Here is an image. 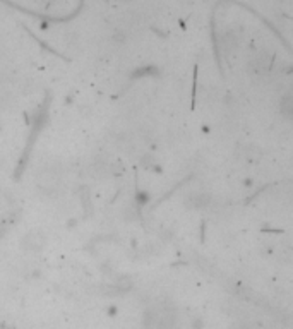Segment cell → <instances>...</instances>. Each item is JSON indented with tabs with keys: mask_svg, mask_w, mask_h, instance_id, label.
I'll return each mask as SVG.
<instances>
[{
	"mask_svg": "<svg viewBox=\"0 0 293 329\" xmlns=\"http://www.w3.org/2000/svg\"><path fill=\"white\" fill-rule=\"evenodd\" d=\"M281 108H283V112L288 115H293V96H288L283 100L281 103Z\"/></svg>",
	"mask_w": 293,
	"mask_h": 329,
	"instance_id": "cell-2",
	"label": "cell"
},
{
	"mask_svg": "<svg viewBox=\"0 0 293 329\" xmlns=\"http://www.w3.org/2000/svg\"><path fill=\"white\" fill-rule=\"evenodd\" d=\"M24 245L26 249H30V251H40V249H43L45 245V238L41 232H30L24 237Z\"/></svg>",
	"mask_w": 293,
	"mask_h": 329,
	"instance_id": "cell-1",
	"label": "cell"
}]
</instances>
